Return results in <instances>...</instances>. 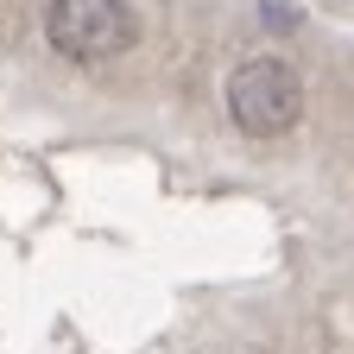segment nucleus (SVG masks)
Returning a JSON list of instances; mask_svg holds the SVG:
<instances>
[{
  "instance_id": "nucleus-1",
  "label": "nucleus",
  "mask_w": 354,
  "mask_h": 354,
  "mask_svg": "<svg viewBox=\"0 0 354 354\" xmlns=\"http://www.w3.org/2000/svg\"><path fill=\"white\" fill-rule=\"evenodd\" d=\"M228 114H234V127L247 140H285L297 127V114H304V76L272 51L247 57L228 76Z\"/></svg>"
},
{
  "instance_id": "nucleus-2",
  "label": "nucleus",
  "mask_w": 354,
  "mask_h": 354,
  "mask_svg": "<svg viewBox=\"0 0 354 354\" xmlns=\"http://www.w3.org/2000/svg\"><path fill=\"white\" fill-rule=\"evenodd\" d=\"M133 7L127 0H51L44 7V38L70 64H108L133 44Z\"/></svg>"
}]
</instances>
